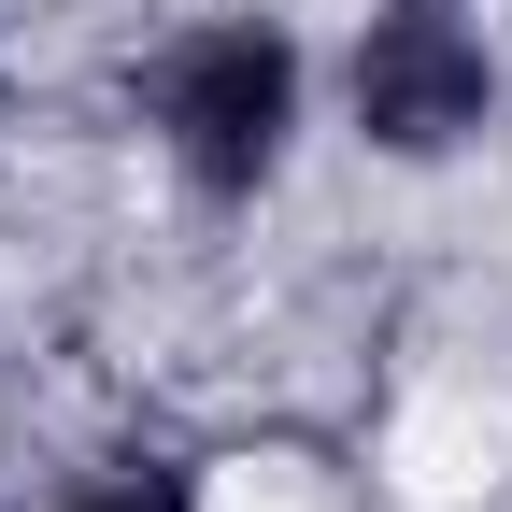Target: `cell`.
<instances>
[{"mask_svg": "<svg viewBox=\"0 0 512 512\" xmlns=\"http://www.w3.org/2000/svg\"><path fill=\"white\" fill-rule=\"evenodd\" d=\"M128 114H143V143L171 157V185H185L200 214H256V200L299 171L313 43H299L285 15H185L143 72H128Z\"/></svg>", "mask_w": 512, "mask_h": 512, "instance_id": "6da1fadb", "label": "cell"}, {"mask_svg": "<svg viewBox=\"0 0 512 512\" xmlns=\"http://www.w3.org/2000/svg\"><path fill=\"white\" fill-rule=\"evenodd\" d=\"M342 128L384 157V171H456L498 143L512 114V57L484 29V0H370L342 29Z\"/></svg>", "mask_w": 512, "mask_h": 512, "instance_id": "7a4b0ae2", "label": "cell"}, {"mask_svg": "<svg viewBox=\"0 0 512 512\" xmlns=\"http://www.w3.org/2000/svg\"><path fill=\"white\" fill-rule=\"evenodd\" d=\"M57 512H200V470L185 456H114V470H86Z\"/></svg>", "mask_w": 512, "mask_h": 512, "instance_id": "3957f363", "label": "cell"}, {"mask_svg": "<svg viewBox=\"0 0 512 512\" xmlns=\"http://www.w3.org/2000/svg\"><path fill=\"white\" fill-rule=\"evenodd\" d=\"M0 128H15V57H0Z\"/></svg>", "mask_w": 512, "mask_h": 512, "instance_id": "277c9868", "label": "cell"}]
</instances>
